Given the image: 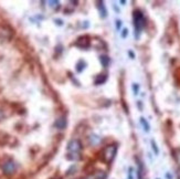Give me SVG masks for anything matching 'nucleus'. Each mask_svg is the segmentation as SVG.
Here are the masks:
<instances>
[{
    "instance_id": "nucleus-1",
    "label": "nucleus",
    "mask_w": 180,
    "mask_h": 179,
    "mask_svg": "<svg viewBox=\"0 0 180 179\" xmlns=\"http://www.w3.org/2000/svg\"><path fill=\"white\" fill-rule=\"evenodd\" d=\"M68 158L71 160H77L80 158V152L82 150V143L79 139H72L68 144Z\"/></svg>"
},
{
    "instance_id": "nucleus-2",
    "label": "nucleus",
    "mask_w": 180,
    "mask_h": 179,
    "mask_svg": "<svg viewBox=\"0 0 180 179\" xmlns=\"http://www.w3.org/2000/svg\"><path fill=\"white\" fill-rule=\"evenodd\" d=\"M134 26H135V36L136 39L139 38L142 29L145 27V18L142 11L136 10L134 12Z\"/></svg>"
},
{
    "instance_id": "nucleus-3",
    "label": "nucleus",
    "mask_w": 180,
    "mask_h": 179,
    "mask_svg": "<svg viewBox=\"0 0 180 179\" xmlns=\"http://www.w3.org/2000/svg\"><path fill=\"white\" fill-rule=\"evenodd\" d=\"M117 152V145H108L107 147H105L104 152H103V159L106 161L107 164H111L113 159L115 158Z\"/></svg>"
},
{
    "instance_id": "nucleus-4",
    "label": "nucleus",
    "mask_w": 180,
    "mask_h": 179,
    "mask_svg": "<svg viewBox=\"0 0 180 179\" xmlns=\"http://www.w3.org/2000/svg\"><path fill=\"white\" fill-rule=\"evenodd\" d=\"M2 169L5 171V174L11 175V174H13L16 171V164L13 161H7V162H5Z\"/></svg>"
},
{
    "instance_id": "nucleus-5",
    "label": "nucleus",
    "mask_w": 180,
    "mask_h": 179,
    "mask_svg": "<svg viewBox=\"0 0 180 179\" xmlns=\"http://www.w3.org/2000/svg\"><path fill=\"white\" fill-rule=\"evenodd\" d=\"M75 44L80 46L81 49H86L87 46H90V39L87 36H80L75 42Z\"/></svg>"
},
{
    "instance_id": "nucleus-6",
    "label": "nucleus",
    "mask_w": 180,
    "mask_h": 179,
    "mask_svg": "<svg viewBox=\"0 0 180 179\" xmlns=\"http://www.w3.org/2000/svg\"><path fill=\"white\" fill-rule=\"evenodd\" d=\"M66 124H68V121H66L65 116H61L55 121L54 126H55L56 128H59V129H64V128L66 127Z\"/></svg>"
},
{
    "instance_id": "nucleus-7",
    "label": "nucleus",
    "mask_w": 180,
    "mask_h": 179,
    "mask_svg": "<svg viewBox=\"0 0 180 179\" xmlns=\"http://www.w3.org/2000/svg\"><path fill=\"white\" fill-rule=\"evenodd\" d=\"M84 179H106V174L104 171H97L95 174H92L89 177Z\"/></svg>"
},
{
    "instance_id": "nucleus-8",
    "label": "nucleus",
    "mask_w": 180,
    "mask_h": 179,
    "mask_svg": "<svg viewBox=\"0 0 180 179\" xmlns=\"http://www.w3.org/2000/svg\"><path fill=\"white\" fill-rule=\"evenodd\" d=\"M96 7H97V8H99V10L101 11V16H102L103 18H106V17H107V11H106V8H105V5H104V2L99 1V2L96 3Z\"/></svg>"
},
{
    "instance_id": "nucleus-9",
    "label": "nucleus",
    "mask_w": 180,
    "mask_h": 179,
    "mask_svg": "<svg viewBox=\"0 0 180 179\" xmlns=\"http://www.w3.org/2000/svg\"><path fill=\"white\" fill-rule=\"evenodd\" d=\"M106 80H107V75H106V74H99V75H97V76L95 78V81H94V82H95L96 85H101V84L105 83Z\"/></svg>"
},
{
    "instance_id": "nucleus-10",
    "label": "nucleus",
    "mask_w": 180,
    "mask_h": 179,
    "mask_svg": "<svg viewBox=\"0 0 180 179\" xmlns=\"http://www.w3.org/2000/svg\"><path fill=\"white\" fill-rule=\"evenodd\" d=\"M140 124L143 125V127H144V131L146 132V133H148V132L150 131V125H149V123L145 119L144 117H140Z\"/></svg>"
},
{
    "instance_id": "nucleus-11",
    "label": "nucleus",
    "mask_w": 180,
    "mask_h": 179,
    "mask_svg": "<svg viewBox=\"0 0 180 179\" xmlns=\"http://www.w3.org/2000/svg\"><path fill=\"white\" fill-rule=\"evenodd\" d=\"M85 66H86V63L84 62L83 60H80L77 64H76V72H79V73H81L84 69H85Z\"/></svg>"
},
{
    "instance_id": "nucleus-12",
    "label": "nucleus",
    "mask_w": 180,
    "mask_h": 179,
    "mask_svg": "<svg viewBox=\"0 0 180 179\" xmlns=\"http://www.w3.org/2000/svg\"><path fill=\"white\" fill-rule=\"evenodd\" d=\"M137 175H138V179H144V177H143V175H144V168H143V164L140 161H138Z\"/></svg>"
},
{
    "instance_id": "nucleus-13",
    "label": "nucleus",
    "mask_w": 180,
    "mask_h": 179,
    "mask_svg": "<svg viewBox=\"0 0 180 179\" xmlns=\"http://www.w3.org/2000/svg\"><path fill=\"white\" fill-rule=\"evenodd\" d=\"M99 59H101V63H102L105 68H107L108 64H109V61H111L107 55H101V58H99Z\"/></svg>"
},
{
    "instance_id": "nucleus-14",
    "label": "nucleus",
    "mask_w": 180,
    "mask_h": 179,
    "mask_svg": "<svg viewBox=\"0 0 180 179\" xmlns=\"http://www.w3.org/2000/svg\"><path fill=\"white\" fill-rule=\"evenodd\" d=\"M152 147H153V150L155 152V155H159V148H158V146H157V144L155 141H152Z\"/></svg>"
},
{
    "instance_id": "nucleus-15",
    "label": "nucleus",
    "mask_w": 180,
    "mask_h": 179,
    "mask_svg": "<svg viewBox=\"0 0 180 179\" xmlns=\"http://www.w3.org/2000/svg\"><path fill=\"white\" fill-rule=\"evenodd\" d=\"M127 34H128V29H123L122 30V33H120V36H122V38L123 39H126V36H127Z\"/></svg>"
},
{
    "instance_id": "nucleus-16",
    "label": "nucleus",
    "mask_w": 180,
    "mask_h": 179,
    "mask_svg": "<svg viewBox=\"0 0 180 179\" xmlns=\"http://www.w3.org/2000/svg\"><path fill=\"white\" fill-rule=\"evenodd\" d=\"M133 90H134V94L137 95V94H138V91H139V85L134 83V84H133Z\"/></svg>"
},
{
    "instance_id": "nucleus-17",
    "label": "nucleus",
    "mask_w": 180,
    "mask_h": 179,
    "mask_svg": "<svg viewBox=\"0 0 180 179\" xmlns=\"http://www.w3.org/2000/svg\"><path fill=\"white\" fill-rule=\"evenodd\" d=\"M122 25H123V22H122V20H119V19H117L116 20V29L118 31H120V28H122Z\"/></svg>"
},
{
    "instance_id": "nucleus-18",
    "label": "nucleus",
    "mask_w": 180,
    "mask_h": 179,
    "mask_svg": "<svg viewBox=\"0 0 180 179\" xmlns=\"http://www.w3.org/2000/svg\"><path fill=\"white\" fill-rule=\"evenodd\" d=\"M49 5L51 7H55V6H59V1H49Z\"/></svg>"
},
{
    "instance_id": "nucleus-19",
    "label": "nucleus",
    "mask_w": 180,
    "mask_h": 179,
    "mask_svg": "<svg viewBox=\"0 0 180 179\" xmlns=\"http://www.w3.org/2000/svg\"><path fill=\"white\" fill-rule=\"evenodd\" d=\"M132 171H133V168L130 167V168H129V172H128V179H134V177H133V172H132Z\"/></svg>"
},
{
    "instance_id": "nucleus-20",
    "label": "nucleus",
    "mask_w": 180,
    "mask_h": 179,
    "mask_svg": "<svg viewBox=\"0 0 180 179\" xmlns=\"http://www.w3.org/2000/svg\"><path fill=\"white\" fill-rule=\"evenodd\" d=\"M128 54L130 55V58H132V59H135V53H134L132 50H129V51H128Z\"/></svg>"
},
{
    "instance_id": "nucleus-21",
    "label": "nucleus",
    "mask_w": 180,
    "mask_h": 179,
    "mask_svg": "<svg viewBox=\"0 0 180 179\" xmlns=\"http://www.w3.org/2000/svg\"><path fill=\"white\" fill-rule=\"evenodd\" d=\"M166 177H167L168 179H172V177H171V175L169 174V172H167V174H166Z\"/></svg>"
},
{
    "instance_id": "nucleus-22",
    "label": "nucleus",
    "mask_w": 180,
    "mask_h": 179,
    "mask_svg": "<svg viewBox=\"0 0 180 179\" xmlns=\"http://www.w3.org/2000/svg\"><path fill=\"white\" fill-rule=\"evenodd\" d=\"M120 3H122V5H125V3H126V1H124V0H122V1H120Z\"/></svg>"
},
{
    "instance_id": "nucleus-23",
    "label": "nucleus",
    "mask_w": 180,
    "mask_h": 179,
    "mask_svg": "<svg viewBox=\"0 0 180 179\" xmlns=\"http://www.w3.org/2000/svg\"><path fill=\"white\" fill-rule=\"evenodd\" d=\"M178 178L180 179V172H178Z\"/></svg>"
},
{
    "instance_id": "nucleus-24",
    "label": "nucleus",
    "mask_w": 180,
    "mask_h": 179,
    "mask_svg": "<svg viewBox=\"0 0 180 179\" xmlns=\"http://www.w3.org/2000/svg\"><path fill=\"white\" fill-rule=\"evenodd\" d=\"M158 179H159V178H158Z\"/></svg>"
}]
</instances>
